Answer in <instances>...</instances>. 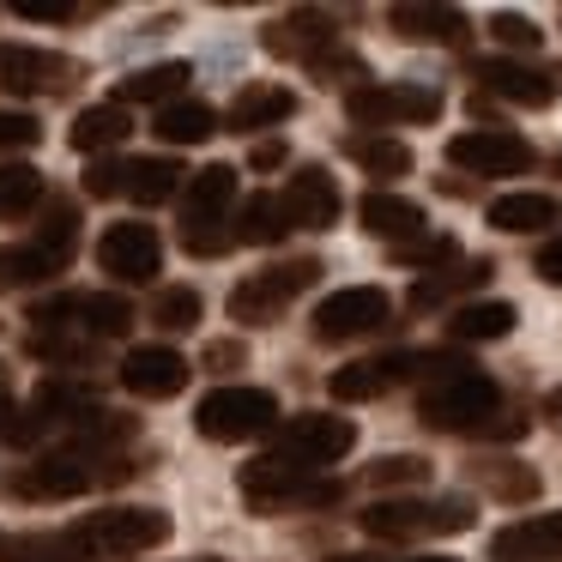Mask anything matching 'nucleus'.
I'll return each instance as SVG.
<instances>
[{
    "mask_svg": "<svg viewBox=\"0 0 562 562\" xmlns=\"http://www.w3.org/2000/svg\"><path fill=\"white\" fill-rule=\"evenodd\" d=\"M127 472H134V465H127L122 453L67 441V448L37 453L31 465H19V472L7 477V496H19V502H67V496L98 490V484H115V477H127Z\"/></svg>",
    "mask_w": 562,
    "mask_h": 562,
    "instance_id": "1",
    "label": "nucleus"
},
{
    "mask_svg": "<svg viewBox=\"0 0 562 562\" xmlns=\"http://www.w3.org/2000/svg\"><path fill=\"white\" fill-rule=\"evenodd\" d=\"M496 412H502V387L477 363L448 369V375L424 381V393H417V417L441 436H477Z\"/></svg>",
    "mask_w": 562,
    "mask_h": 562,
    "instance_id": "2",
    "label": "nucleus"
},
{
    "mask_svg": "<svg viewBox=\"0 0 562 562\" xmlns=\"http://www.w3.org/2000/svg\"><path fill=\"white\" fill-rule=\"evenodd\" d=\"M243 484V502L255 514H296V508H339L345 484L339 477H321V472H303V465L279 460V453H260L236 472Z\"/></svg>",
    "mask_w": 562,
    "mask_h": 562,
    "instance_id": "3",
    "label": "nucleus"
},
{
    "mask_svg": "<svg viewBox=\"0 0 562 562\" xmlns=\"http://www.w3.org/2000/svg\"><path fill=\"white\" fill-rule=\"evenodd\" d=\"M231 212H236V170L231 164H206L188 176L182 194V248L194 260H218L236 248L231 236Z\"/></svg>",
    "mask_w": 562,
    "mask_h": 562,
    "instance_id": "4",
    "label": "nucleus"
},
{
    "mask_svg": "<svg viewBox=\"0 0 562 562\" xmlns=\"http://www.w3.org/2000/svg\"><path fill=\"white\" fill-rule=\"evenodd\" d=\"M472 526H477V508L465 496H436V502L400 496V502H375V508H363V532L381 538V544H405V538H453V532H472Z\"/></svg>",
    "mask_w": 562,
    "mask_h": 562,
    "instance_id": "5",
    "label": "nucleus"
},
{
    "mask_svg": "<svg viewBox=\"0 0 562 562\" xmlns=\"http://www.w3.org/2000/svg\"><path fill=\"white\" fill-rule=\"evenodd\" d=\"M315 279H321V260L315 255L272 260V267L248 272V279L231 291V321H236V327H272V321H284V308H291Z\"/></svg>",
    "mask_w": 562,
    "mask_h": 562,
    "instance_id": "6",
    "label": "nucleus"
},
{
    "mask_svg": "<svg viewBox=\"0 0 562 562\" xmlns=\"http://www.w3.org/2000/svg\"><path fill=\"white\" fill-rule=\"evenodd\" d=\"M465 357H453V351H387V357H363V363H345V369H333V400H345V405H363V400H381V393H393L400 381H436V375H448V369H460Z\"/></svg>",
    "mask_w": 562,
    "mask_h": 562,
    "instance_id": "7",
    "label": "nucleus"
},
{
    "mask_svg": "<svg viewBox=\"0 0 562 562\" xmlns=\"http://www.w3.org/2000/svg\"><path fill=\"white\" fill-rule=\"evenodd\" d=\"M74 538L86 544V557H139V550L170 544V514L164 508H98L74 526Z\"/></svg>",
    "mask_w": 562,
    "mask_h": 562,
    "instance_id": "8",
    "label": "nucleus"
},
{
    "mask_svg": "<svg viewBox=\"0 0 562 562\" xmlns=\"http://www.w3.org/2000/svg\"><path fill=\"white\" fill-rule=\"evenodd\" d=\"M194 429L206 441H255L279 429V400L267 387H212L194 405Z\"/></svg>",
    "mask_w": 562,
    "mask_h": 562,
    "instance_id": "9",
    "label": "nucleus"
},
{
    "mask_svg": "<svg viewBox=\"0 0 562 562\" xmlns=\"http://www.w3.org/2000/svg\"><path fill=\"white\" fill-rule=\"evenodd\" d=\"M351 448H357V424H351V417L303 412V417H291V424L272 429V448H267V453H279V460H291V465H303V472H321V465L345 460Z\"/></svg>",
    "mask_w": 562,
    "mask_h": 562,
    "instance_id": "10",
    "label": "nucleus"
},
{
    "mask_svg": "<svg viewBox=\"0 0 562 562\" xmlns=\"http://www.w3.org/2000/svg\"><path fill=\"white\" fill-rule=\"evenodd\" d=\"M393 321V296L381 284H345V291L321 296L315 303V339L321 345H351V339H369Z\"/></svg>",
    "mask_w": 562,
    "mask_h": 562,
    "instance_id": "11",
    "label": "nucleus"
},
{
    "mask_svg": "<svg viewBox=\"0 0 562 562\" xmlns=\"http://www.w3.org/2000/svg\"><path fill=\"white\" fill-rule=\"evenodd\" d=\"M345 115L357 127H417L441 115L436 86H351L345 91Z\"/></svg>",
    "mask_w": 562,
    "mask_h": 562,
    "instance_id": "12",
    "label": "nucleus"
},
{
    "mask_svg": "<svg viewBox=\"0 0 562 562\" xmlns=\"http://www.w3.org/2000/svg\"><path fill=\"white\" fill-rule=\"evenodd\" d=\"M472 79L484 98L520 103V110H544V103L562 98V61H508V55H490V61H472Z\"/></svg>",
    "mask_w": 562,
    "mask_h": 562,
    "instance_id": "13",
    "label": "nucleus"
},
{
    "mask_svg": "<svg viewBox=\"0 0 562 562\" xmlns=\"http://www.w3.org/2000/svg\"><path fill=\"white\" fill-rule=\"evenodd\" d=\"M37 327H79L86 339H122L134 327V303L127 296H103V291H67V296H49V303L31 308Z\"/></svg>",
    "mask_w": 562,
    "mask_h": 562,
    "instance_id": "14",
    "label": "nucleus"
},
{
    "mask_svg": "<svg viewBox=\"0 0 562 562\" xmlns=\"http://www.w3.org/2000/svg\"><path fill=\"white\" fill-rule=\"evenodd\" d=\"M538 151L514 127H465L448 139V164L465 176H526Z\"/></svg>",
    "mask_w": 562,
    "mask_h": 562,
    "instance_id": "15",
    "label": "nucleus"
},
{
    "mask_svg": "<svg viewBox=\"0 0 562 562\" xmlns=\"http://www.w3.org/2000/svg\"><path fill=\"white\" fill-rule=\"evenodd\" d=\"M79 79V61L55 49H31V43H0V91L13 98H55Z\"/></svg>",
    "mask_w": 562,
    "mask_h": 562,
    "instance_id": "16",
    "label": "nucleus"
},
{
    "mask_svg": "<svg viewBox=\"0 0 562 562\" xmlns=\"http://www.w3.org/2000/svg\"><path fill=\"white\" fill-rule=\"evenodd\" d=\"M98 267L110 272V279L122 284H151L164 272V243L151 224H110V231L98 236Z\"/></svg>",
    "mask_w": 562,
    "mask_h": 562,
    "instance_id": "17",
    "label": "nucleus"
},
{
    "mask_svg": "<svg viewBox=\"0 0 562 562\" xmlns=\"http://www.w3.org/2000/svg\"><path fill=\"white\" fill-rule=\"evenodd\" d=\"M260 43H267V55H279V61H315V55L339 49V19L333 13H315V7H296V13L272 19L267 31H260Z\"/></svg>",
    "mask_w": 562,
    "mask_h": 562,
    "instance_id": "18",
    "label": "nucleus"
},
{
    "mask_svg": "<svg viewBox=\"0 0 562 562\" xmlns=\"http://www.w3.org/2000/svg\"><path fill=\"white\" fill-rule=\"evenodd\" d=\"M279 206H284V224H291V231H333L345 200H339V182H333L321 164H303V170L284 182Z\"/></svg>",
    "mask_w": 562,
    "mask_h": 562,
    "instance_id": "19",
    "label": "nucleus"
},
{
    "mask_svg": "<svg viewBox=\"0 0 562 562\" xmlns=\"http://www.w3.org/2000/svg\"><path fill=\"white\" fill-rule=\"evenodd\" d=\"M188 357L170 351V345H139V351L122 357V387L134 393V400H176V393L188 387Z\"/></svg>",
    "mask_w": 562,
    "mask_h": 562,
    "instance_id": "20",
    "label": "nucleus"
},
{
    "mask_svg": "<svg viewBox=\"0 0 562 562\" xmlns=\"http://www.w3.org/2000/svg\"><path fill=\"white\" fill-rule=\"evenodd\" d=\"M557 557H562V508L532 514L520 526H502L490 538V562H557Z\"/></svg>",
    "mask_w": 562,
    "mask_h": 562,
    "instance_id": "21",
    "label": "nucleus"
},
{
    "mask_svg": "<svg viewBox=\"0 0 562 562\" xmlns=\"http://www.w3.org/2000/svg\"><path fill=\"white\" fill-rule=\"evenodd\" d=\"M31 412H37V424L49 429V424H67L79 436V429L91 424V417H103V405H98V393L86 387V381H74V375H49V381H37V393H31Z\"/></svg>",
    "mask_w": 562,
    "mask_h": 562,
    "instance_id": "22",
    "label": "nucleus"
},
{
    "mask_svg": "<svg viewBox=\"0 0 562 562\" xmlns=\"http://www.w3.org/2000/svg\"><path fill=\"white\" fill-rule=\"evenodd\" d=\"M67 260H74V248H55V243H13L0 248V296L7 291H31V284H49L67 272Z\"/></svg>",
    "mask_w": 562,
    "mask_h": 562,
    "instance_id": "23",
    "label": "nucleus"
},
{
    "mask_svg": "<svg viewBox=\"0 0 562 562\" xmlns=\"http://www.w3.org/2000/svg\"><path fill=\"white\" fill-rule=\"evenodd\" d=\"M387 25L400 31L405 43H465L472 37L460 7H429V0H400L387 13Z\"/></svg>",
    "mask_w": 562,
    "mask_h": 562,
    "instance_id": "24",
    "label": "nucleus"
},
{
    "mask_svg": "<svg viewBox=\"0 0 562 562\" xmlns=\"http://www.w3.org/2000/svg\"><path fill=\"white\" fill-rule=\"evenodd\" d=\"M357 218H363V231L369 236H381V243H412V236H424L429 224H424V206H417V200H400V194H363L357 200Z\"/></svg>",
    "mask_w": 562,
    "mask_h": 562,
    "instance_id": "25",
    "label": "nucleus"
},
{
    "mask_svg": "<svg viewBox=\"0 0 562 562\" xmlns=\"http://www.w3.org/2000/svg\"><path fill=\"white\" fill-rule=\"evenodd\" d=\"M550 224H562V200L557 194L526 188V194L490 200V231H502V236H538V231H550Z\"/></svg>",
    "mask_w": 562,
    "mask_h": 562,
    "instance_id": "26",
    "label": "nucleus"
},
{
    "mask_svg": "<svg viewBox=\"0 0 562 562\" xmlns=\"http://www.w3.org/2000/svg\"><path fill=\"white\" fill-rule=\"evenodd\" d=\"M490 272H496V260H453V267H441V272H424V279L412 284V308H441V303H453V296H465V291H484L490 284Z\"/></svg>",
    "mask_w": 562,
    "mask_h": 562,
    "instance_id": "27",
    "label": "nucleus"
},
{
    "mask_svg": "<svg viewBox=\"0 0 562 562\" xmlns=\"http://www.w3.org/2000/svg\"><path fill=\"white\" fill-rule=\"evenodd\" d=\"M188 79H194V67L188 61H158V67H139V74H127L122 86H115V110H127V103H182Z\"/></svg>",
    "mask_w": 562,
    "mask_h": 562,
    "instance_id": "28",
    "label": "nucleus"
},
{
    "mask_svg": "<svg viewBox=\"0 0 562 562\" xmlns=\"http://www.w3.org/2000/svg\"><path fill=\"white\" fill-rule=\"evenodd\" d=\"M296 115V91L284 86H243L231 103V127L236 134H260V127H284Z\"/></svg>",
    "mask_w": 562,
    "mask_h": 562,
    "instance_id": "29",
    "label": "nucleus"
},
{
    "mask_svg": "<svg viewBox=\"0 0 562 562\" xmlns=\"http://www.w3.org/2000/svg\"><path fill=\"white\" fill-rule=\"evenodd\" d=\"M134 134V122H127V110H115V103H98V110H79V122H74V151L79 158H110L122 139Z\"/></svg>",
    "mask_w": 562,
    "mask_h": 562,
    "instance_id": "30",
    "label": "nucleus"
},
{
    "mask_svg": "<svg viewBox=\"0 0 562 562\" xmlns=\"http://www.w3.org/2000/svg\"><path fill=\"white\" fill-rule=\"evenodd\" d=\"M151 134H158L164 146H206V139L218 134V115H212V103L182 98V103H164L158 122H151Z\"/></svg>",
    "mask_w": 562,
    "mask_h": 562,
    "instance_id": "31",
    "label": "nucleus"
},
{
    "mask_svg": "<svg viewBox=\"0 0 562 562\" xmlns=\"http://www.w3.org/2000/svg\"><path fill=\"white\" fill-rule=\"evenodd\" d=\"M514 303H460L448 315V339L453 345H490V339H508L514 333Z\"/></svg>",
    "mask_w": 562,
    "mask_h": 562,
    "instance_id": "32",
    "label": "nucleus"
},
{
    "mask_svg": "<svg viewBox=\"0 0 562 562\" xmlns=\"http://www.w3.org/2000/svg\"><path fill=\"white\" fill-rule=\"evenodd\" d=\"M25 351L49 369H86L91 357H98V339H86L79 327H37L25 339Z\"/></svg>",
    "mask_w": 562,
    "mask_h": 562,
    "instance_id": "33",
    "label": "nucleus"
},
{
    "mask_svg": "<svg viewBox=\"0 0 562 562\" xmlns=\"http://www.w3.org/2000/svg\"><path fill=\"white\" fill-rule=\"evenodd\" d=\"M284 206H279V194H248L243 200V212H236V224H231V236L236 243H248V248H272V243H284Z\"/></svg>",
    "mask_w": 562,
    "mask_h": 562,
    "instance_id": "34",
    "label": "nucleus"
},
{
    "mask_svg": "<svg viewBox=\"0 0 562 562\" xmlns=\"http://www.w3.org/2000/svg\"><path fill=\"white\" fill-rule=\"evenodd\" d=\"M345 151H351V164H363L369 176H381V182L412 176V146L393 139V134H351V139H345Z\"/></svg>",
    "mask_w": 562,
    "mask_h": 562,
    "instance_id": "35",
    "label": "nucleus"
},
{
    "mask_svg": "<svg viewBox=\"0 0 562 562\" xmlns=\"http://www.w3.org/2000/svg\"><path fill=\"white\" fill-rule=\"evenodd\" d=\"M43 200H49V188H43V170H31V164H0V224L31 218Z\"/></svg>",
    "mask_w": 562,
    "mask_h": 562,
    "instance_id": "36",
    "label": "nucleus"
},
{
    "mask_svg": "<svg viewBox=\"0 0 562 562\" xmlns=\"http://www.w3.org/2000/svg\"><path fill=\"white\" fill-rule=\"evenodd\" d=\"M182 176L188 170L176 158H139V164H127V194H134L139 206H164V200H176Z\"/></svg>",
    "mask_w": 562,
    "mask_h": 562,
    "instance_id": "37",
    "label": "nucleus"
},
{
    "mask_svg": "<svg viewBox=\"0 0 562 562\" xmlns=\"http://www.w3.org/2000/svg\"><path fill=\"white\" fill-rule=\"evenodd\" d=\"M472 477L496 502H532L538 496V472H532V465H520V460H477Z\"/></svg>",
    "mask_w": 562,
    "mask_h": 562,
    "instance_id": "38",
    "label": "nucleus"
},
{
    "mask_svg": "<svg viewBox=\"0 0 562 562\" xmlns=\"http://www.w3.org/2000/svg\"><path fill=\"white\" fill-rule=\"evenodd\" d=\"M0 557L7 562H91L74 532H61V538H0Z\"/></svg>",
    "mask_w": 562,
    "mask_h": 562,
    "instance_id": "39",
    "label": "nucleus"
},
{
    "mask_svg": "<svg viewBox=\"0 0 562 562\" xmlns=\"http://www.w3.org/2000/svg\"><path fill=\"white\" fill-rule=\"evenodd\" d=\"M200 291L194 284H164L158 291V303H151V327H164V333H188V327H200Z\"/></svg>",
    "mask_w": 562,
    "mask_h": 562,
    "instance_id": "40",
    "label": "nucleus"
},
{
    "mask_svg": "<svg viewBox=\"0 0 562 562\" xmlns=\"http://www.w3.org/2000/svg\"><path fill=\"white\" fill-rule=\"evenodd\" d=\"M363 477L375 490H412V484H429V460L424 453H381Z\"/></svg>",
    "mask_w": 562,
    "mask_h": 562,
    "instance_id": "41",
    "label": "nucleus"
},
{
    "mask_svg": "<svg viewBox=\"0 0 562 562\" xmlns=\"http://www.w3.org/2000/svg\"><path fill=\"white\" fill-rule=\"evenodd\" d=\"M393 260H400V267H417V272H441V267H453V260H460V243H453V236H412V243H400L393 248Z\"/></svg>",
    "mask_w": 562,
    "mask_h": 562,
    "instance_id": "42",
    "label": "nucleus"
},
{
    "mask_svg": "<svg viewBox=\"0 0 562 562\" xmlns=\"http://www.w3.org/2000/svg\"><path fill=\"white\" fill-rule=\"evenodd\" d=\"M43 139V122L31 110H0V158H13V151H31Z\"/></svg>",
    "mask_w": 562,
    "mask_h": 562,
    "instance_id": "43",
    "label": "nucleus"
},
{
    "mask_svg": "<svg viewBox=\"0 0 562 562\" xmlns=\"http://www.w3.org/2000/svg\"><path fill=\"white\" fill-rule=\"evenodd\" d=\"M13 13L31 19V25H74L91 7H79V0H13Z\"/></svg>",
    "mask_w": 562,
    "mask_h": 562,
    "instance_id": "44",
    "label": "nucleus"
},
{
    "mask_svg": "<svg viewBox=\"0 0 562 562\" xmlns=\"http://www.w3.org/2000/svg\"><path fill=\"white\" fill-rule=\"evenodd\" d=\"M490 37H496L502 49H526V55H532L538 43H544V31H538L532 19H520V13H496V19H490Z\"/></svg>",
    "mask_w": 562,
    "mask_h": 562,
    "instance_id": "45",
    "label": "nucleus"
},
{
    "mask_svg": "<svg viewBox=\"0 0 562 562\" xmlns=\"http://www.w3.org/2000/svg\"><path fill=\"white\" fill-rule=\"evenodd\" d=\"M86 194H91V200H115V194H127V164H122V158H91V170H86Z\"/></svg>",
    "mask_w": 562,
    "mask_h": 562,
    "instance_id": "46",
    "label": "nucleus"
},
{
    "mask_svg": "<svg viewBox=\"0 0 562 562\" xmlns=\"http://www.w3.org/2000/svg\"><path fill=\"white\" fill-rule=\"evenodd\" d=\"M37 243H55V248H74V243H79V212H74V200H49V218H43Z\"/></svg>",
    "mask_w": 562,
    "mask_h": 562,
    "instance_id": "47",
    "label": "nucleus"
},
{
    "mask_svg": "<svg viewBox=\"0 0 562 562\" xmlns=\"http://www.w3.org/2000/svg\"><path fill=\"white\" fill-rule=\"evenodd\" d=\"M308 74H315L321 86H339V79H369V67L357 61L351 49H327V55H315V61H308Z\"/></svg>",
    "mask_w": 562,
    "mask_h": 562,
    "instance_id": "48",
    "label": "nucleus"
},
{
    "mask_svg": "<svg viewBox=\"0 0 562 562\" xmlns=\"http://www.w3.org/2000/svg\"><path fill=\"white\" fill-rule=\"evenodd\" d=\"M243 363H248V345L236 339V333L231 339H212L206 357H200V369H212V375H231V369H243Z\"/></svg>",
    "mask_w": 562,
    "mask_h": 562,
    "instance_id": "49",
    "label": "nucleus"
},
{
    "mask_svg": "<svg viewBox=\"0 0 562 562\" xmlns=\"http://www.w3.org/2000/svg\"><path fill=\"white\" fill-rule=\"evenodd\" d=\"M532 272H538V279H544V284H562V236H550V243L538 248Z\"/></svg>",
    "mask_w": 562,
    "mask_h": 562,
    "instance_id": "50",
    "label": "nucleus"
},
{
    "mask_svg": "<svg viewBox=\"0 0 562 562\" xmlns=\"http://www.w3.org/2000/svg\"><path fill=\"white\" fill-rule=\"evenodd\" d=\"M248 164H255V170H279V164H284V139H260V146L248 151Z\"/></svg>",
    "mask_w": 562,
    "mask_h": 562,
    "instance_id": "51",
    "label": "nucleus"
},
{
    "mask_svg": "<svg viewBox=\"0 0 562 562\" xmlns=\"http://www.w3.org/2000/svg\"><path fill=\"white\" fill-rule=\"evenodd\" d=\"M550 417H557V429H562V387L550 393Z\"/></svg>",
    "mask_w": 562,
    "mask_h": 562,
    "instance_id": "52",
    "label": "nucleus"
},
{
    "mask_svg": "<svg viewBox=\"0 0 562 562\" xmlns=\"http://www.w3.org/2000/svg\"><path fill=\"white\" fill-rule=\"evenodd\" d=\"M0 400H13V381H7V363H0Z\"/></svg>",
    "mask_w": 562,
    "mask_h": 562,
    "instance_id": "53",
    "label": "nucleus"
},
{
    "mask_svg": "<svg viewBox=\"0 0 562 562\" xmlns=\"http://www.w3.org/2000/svg\"><path fill=\"white\" fill-rule=\"evenodd\" d=\"M327 562H381V557H327Z\"/></svg>",
    "mask_w": 562,
    "mask_h": 562,
    "instance_id": "54",
    "label": "nucleus"
},
{
    "mask_svg": "<svg viewBox=\"0 0 562 562\" xmlns=\"http://www.w3.org/2000/svg\"><path fill=\"white\" fill-rule=\"evenodd\" d=\"M412 562H453V557H412Z\"/></svg>",
    "mask_w": 562,
    "mask_h": 562,
    "instance_id": "55",
    "label": "nucleus"
},
{
    "mask_svg": "<svg viewBox=\"0 0 562 562\" xmlns=\"http://www.w3.org/2000/svg\"><path fill=\"white\" fill-rule=\"evenodd\" d=\"M194 562H218V557H194Z\"/></svg>",
    "mask_w": 562,
    "mask_h": 562,
    "instance_id": "56",
    "label": "nucleus"
}]
</instances>
